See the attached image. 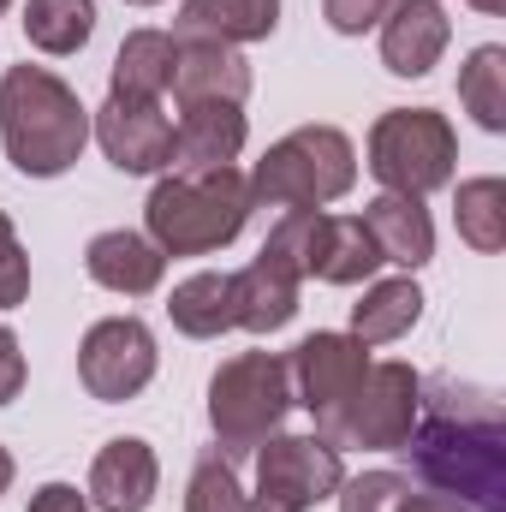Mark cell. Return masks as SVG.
<instances>
[{
    "label": "cell",
    "instance_id": "13",
    "mask_svg": "<svg viewBox=\"0 0 506 512\" xmlns=\"http://www.w3.org/2000/svg\"><path fill=\"white\" fill-rule=\"evenodd\" d=\"M447 36H453V24H447L441 0H399L381 18V60L399 78H423L447 54Z\"/></svg>",
    "mask_w": 506,
    "mask_h": 512
},
{
    "label": "cell",
    "instance_id": "33",
    "mask_svg": "<svg viewBox=\"0 0 506 512\" xmlns=\"http://www.w3.org/2000/svg\"><path fill=\"white\" fill-rule=\"evenodd\" d=\"M393 512H465V507H459L453 495H435V489H429V495H405Z\"/></svg>",
    "mask_w": 506,
    "mask_h": 512
},
{
    "label": "cell",
    "instance_id": "31",
    "mask_svg": "<svg viewBox=\"0 0 506 512\" xmlns=\"http://www.w3.org/2000/svg\"><path fill=\"white\" fill-rule=\"evenodd\" d=\"M24 393V352H18V334L0 328V405H12Z\"/></svg>",
    "mask_w": 506,
    "mask_h": 512
},
{
    "label": "cell",
    "instance_id": "15",
    "mask_svg": "<svg viewBox=\"0 0 506 512\" xmlns=\"http://www.w3.org/2000/svg\"><path fill=\"white\" fill-rule=\"evenodd\" d=\"M245 149V114L233 102H197L179 114L173 126V173H209V167H233Z\"/></svg>",
    "mask_w": 506,
    "mask_h": 512
},
{
    "label": "cell",
    "instance_id": "8",
    "mask_svg": "<svg viewBox=\"0 0 506 512\" xmlns=\"http://www.w3.org/2000/svg\"><path fill=\"white\" fill-rule=\"evenodd\" d=\"M417 399H423V376H417L411 364H370L364 382L352 387V399L328 417L322 441L399 453V441H405L411 423H417Z\"/></svg>",
    "mask_w": 506,
    "mask_h": 512
},
{
    "label": "cell",
    "instance_id": "12",
    "mask_svg": "<svg viewBox=\"0 0 506 512\" xmlns=\"http://www.w3.org/2000/svg\"><path fill=\"white\" fill-rule=\"evenodd\" d=\"M96 143L108 149V161L120 173H161L173 161V126L161 114V102L149 96H114L96 108Z\"/></svg>",
    "mask_w": 506,
    "mask_h": 512
},
{
    "label": "cell",
    "instance_id": "6",
    "mask_svg": "<svg viewBox=\"0 0 506 512\" xmlns=\"http://www.w3.org/2000/svg\"><path fill=\"white\" fill-rule=\"evenodd\" d=\"M459 137L435 108H393L370 126V173L393 197H429L453 179Z\"/></svg>",
    "mask_w": 506,
    "mask_h": 512
},
{
    "label": "cell",
    "instance_id": "35",
    "mask_svg": "<svg viewBox=\"0 0 506 512\" xmlns=\"http://www.w3.org/2000/svg\"><path fill=\"white\" fill-rule=\"evenodd\" d=\"M477 12H506V0H471Z\"/></svg>",
    "mask_w": 506,
    "mask_h": 512
},
{
    "label": "cell",
    "instance_id": "11",
    "mask_svg": "<svg viewBox=\"0 0 506 512\" xmlns=\"http://www.w3.org/2000/svg\"><path fill=\"white\" fill-rule=\"evenodd\" d=\"M364 370H370V352L352 334H310L286 358V376L298 387V405L316 417V429H328V417L352 399V387L364 382Z\"/></svg>",
    "mask_w": 506,
    "mask_h": 512
},
{
    "label": "cell",
    "instance_id": "27",
    "mask_svg": "<svg viewBox=\"0 0 506 512\" xmlns=\"http://www.w3.org/2000/svg\"><path fill=\"white\" fill-rule=\"evenodd\" d=\"M185 512H251V495L233 477V459H221V453L197 459L191 489H185Z\"/></svg>",
    "mask_w": 506,
    "mask_h": 512
},
{
    "label": "cell",
    "instance_id": "16",
    "mask_svg": "<svg viewBox=\"0 0 506 512\" xmlns=\"http://www.w3.org/2000/svg\"><path fill=\"white\" fill-rule=\"evenodd\" d=\"M173 96H179V108H197V102H233L239 108L251 96V66L227 42H179Z\"/></svg>",
    "mask_w": 506,
    "mask_h": 512
},
{
    "label": "cell",
    "instance_id": "3",
    "mask_svg": "<svg viewBox=\"0 0 506 512\" xmlns=\"http://www.w3.org/2000/svg\"><path fill=\"white\" fill-rule=\"evenodd\" d=\"M149 239L161 256H209L233 245L251 221V185L239 167H209V173H167L149 203H143Z\"/></svg>",
    "mask_w": 506,
    "mask_h": 512
},
{
    "label": "cell",
    "instance_id": "5",
    "mask_svg": "<svg viewBox=\"0 0 506 512\" xmlns=\"http://www.w3.org/2000/svg\"><path fill=\"white\" fill-rule=\"evenodd\" d=\"M286 405H292L286 358H274V352H239V358H227L215 370V382H209V423H215L221 459H245L268 435H280Z\"/></svg>",
    "mask_w": 506,
    "mask_h": 512
},
{
    "label": "cell",
    "instance_id": "22",
    "mask_svg": "<svg viewBox=\"0 0 506 512\" xmlns=\"http://www.w3.org/2000/svg\"><path fill=\"white\" fill-rule=\"evenodd\" d=\"M173 60H179V36L167 30H131L114 54V96H149L161 102V90H173Z\"/></svg>",
    "mask_w": 506,
    "mask_h": 512
},
{
    "label": "cell",
    "instance_id": "25",
    "mask_svg": "<svg viewBox=\"0 0 506 512\" xmlns=\"http://www.w3.org/2000/svg\"><path fill=\"white\" fill-rule=\"evenodd\" d=\"M459 102L483 131H506V48L501 42H483L459 66Z\"/></svg>",
    "mask_w": 506,
    "mask_h": 512
},
{
    "label": "cell",
    "instance_id": "36",
    "mask_svg": "<svg viewBox=\"0 0 506 512\" xmlns=\"http://www.w3.org/2000/svg\"><path fill=\"white\" fill-rule=\"evenodd\" d=\"M131 6H155V0H131Z\"/></svg>",
    "mask_w": 506,
    "mask_h": 512
},
{
    "label": "cell",
    "instance_id": "21",
    "mask_svg": "<svg viewBox=\"0 0 506 512\" xmlns=\"http://www.w3.org/2000/svg\"><path fill=\"white\" fill-rule=\"evenodd\" d=\"M167 316L179 334L191 340H215L227 328H239V298H233V274H191L173 286L167 298Z\"/></svg>",
    "mask_w": 506,
    "mask_h": 512
},
{
    "label": "cell",
    "instance_id": "17",
    "mask_svg": "<svg viewBox=\"0 0 506 512\" xmlns=\"http://www.w3.org/2000/svg\"><path fill=\"white\" fill-rule=\"evenodd\" d=\"M298 286H304V274H298L286 256L262 251L251 268L233 274L239 328H251V334H274V328H286V322L298 316Z\"/></svg>",
    "mask_w": 506,
    "mask_h": 512
},
{
    "label": "cell",
    "instance_id": "34",
    "mask_svg": "<svg viewBox=\"0 0 506 512\" xmlns=\"http://www.w3.org/2000/svg\"><path fill=\"white\" fill-rule=\"evenodd\" d=\"M6 483H12V453L0 447V495H6Z\"/></svg>",
    "mask_w": 506,
    "mask_h": 512
},
{
    "label": "cell",
    "instance_id": "30",
    "mask_svg": "<svg viewBox=\"0 0 506 512\" xmlns=\"http://www.w3.org/2000/svg\"><path fill=\"white\" fill-rule=\"evenodd\" d=\"M393 6H399V0H322V12H328V24H334L340 36H364V30H376Z\"/></svg>",
    "mask_w": 506,
    "mask_h": 512
},
{
    "label": "cell",
    "instance_id": "19",
    "mask_svg": "<svg viewBox=\"0 0 506 512\" xmlns=\"http://www.w3.org/2000/svg\"><path fill=\"white\" fill-rule=\"evenodd\" d=\"M358 221L370 227V239H376L381 262L423 268V262L435 256V227H429V209H423V197H393V191H381L376 203H364V215H358Z\"/></svg>",
    "mask_w": 506,
    "mask_h": 512
},
{
    "label": "cell",
    "instance_id": "32",
    "mask_svg": "<svg viewBox=\"0 0 506 512\" xmlns=\"http://www.w3.org/2000/svg\"><path fill=\"white\" fill-rule=\"evenodd\" d=\"M30 512H96L72 483H42L36 495H30Z\"/></svg>",
    "mask_w": 506,
    "mask_h": 512
},
{
    "label": "cell",
    "instance_id": "14",
    "mask_svg": "<svg viewBox=\"0 0 506 512\" xmlns=\"http://www.w3.org/2000/svg\"><path fill=\"white\" fill-rule=\"evenodd\" d=\"M155 483H161V465L149 453V441L120 435L96 453L90 465V507L96 512H149L155 501Z\"/></svg>",
    "mask_w": 506,
    "mask_h": 512
},
{
    "label": "cell",
    "instance_id": "20",
    "mask_svg": "<svg viewBox=\"0 0 506 512\" xmlns=\"http://www.w3.org/2000/svg\"><path fill=\"white\" fill-rule=\"evenodd\" d=\"M280 24V0H185L179 6V42H262Z\"/></svg>",
    "mask_w": 506,
    "mask_h": 512
},
{
    "label": "cell",
    "instance_id": "29",
    "mask_svg": "<svg viewBox=\"0 0 506 512\" xmlns=\"http://www.w3.org/2000/svg\"><path fill=\"white\" fill-rule=\"evenodd\" d=\"M24 298H30V256L18 245L12 221L0 215V310H18Z\"/></svg>",
    "mask_w": 506,
    "mask_h": 512
},
{
    "label": "cell",
    "instance_id": "37",
    "mask_svg": "<svg viewBox=\"0 0 506 512\" xmlns=\"http://www.w3.org/2000/svg\"><path fill=\"white\" fill-rule=\"evenodd\" d=\"M6 6H12V0H0V12H6Z\"/></svg>",
    "mask_w": 506,
    "mask_h": 512
},
{
    "label": "cell",
    "instance_id": "23",
    "mask_svg": "<svg viewBox=\"0 0 506 512\" xmlns=\"http://www.w3.org/2000/svg\"><path fill=\"white\" fill-rule=\"evenodd\" d=\"M417 316H423V292H417L411 274H399V280H376V286L364 292V304L352 310V340H364V346L399 340V334H411Z\"/></svg>",
    "mask_w": 506,
    "mask_h": 512
},
{
    "label": "cell",
    "instance_id": "2",
    "mask_svg": "<svg viewBox=\"0 0 506 512\" xmlns=\"http://www.w3.org/2000/svg\"><path fill=\"white\" fill-rule=\"evenodd\" d=\"M0 143L6 161L30 179L66 173L90 143V108L72 84H60L42 66H12L0 78Z\"/></svg>",
    "mask_w": 506,
    "mask_h": 512
},
{
    "label": "cell",
    "instance_id": "26",
    "mask_svg": "<svg viewBox=\"0 0 506 512\" xmlns=\"http://www.w3.org/2000/svg\"><path fill=\"white\" fill-rule=\"evenodd\" d=\"M453 221H459V239L471 251H506V185L501 179H465L453 197Z\"/></svg>",
    "mask_w": 506,
    "mask_h": 512
},
{
    "label": "cell",
    "instance_id": "28",
    "mask_svg": "<svg viewBox=\"0 0 506 512\" xmlns=\"http://www.w3.org/2000/svg\"><path fill=\"white\" fill-rule=\"evenodd\" d=\"M411 495V483L399 471H364L352 483H340V512H393Z\"/></svg>",
    "mask_w": 506,
    "mask_h": 512
},
{
    "label": "cell",
    "instance_id": "9",
    "mask_svg": "<svg viewBox=\"0 0 506 512\" xmlns=\"http://www.w3.org/2000/svg\"><path fill=\"white\" fill-rule=\"evenodd\" d=\"M346 465L340 447L322 435H274L256 447V495L251 512H310L316 501L340 495Z\"/></svg>",
    "mask_w": 506,
    "mask_h": 512
},
{
    "label": "cell",
    "instance_id": "24",
    "mask_svg": "<svg viewBox=\"0 0 506 512\" xmlns=\"http://www.w3.org/2000/svg\"><path fill=\"white\" fill-rule=\"evenodd\" d=\"M24 36L42 54H78L96 36V0H30L24 6Z\"/></svg>",
    "mask_w": 506,
    "mask_h": 512
},
{
    "label": "cell",
    "instance_id": "1",
    "mask_svg": "<svg viewBox=\"0 0 506 512\" xmlns=\"http://www.w3.org/2000/svg\"><path fill=\"white\" fill-rule=\"evenodd\" d=\"M417 399V423L399 441L411 471L465 512H506V417L489 387L435 382Z\"/></svg>",
    "mask_w": 506,
    "mask_h": 512
},
{
    "label": "cell",
    "instance_id": "7",
    "mask_svg": "<svg viewBox=\"0 0 506 512\" xmlns=\"http://www.w3.org/2000/svg\"><path fill=\"white\" fill-rule=\"evenodd\" d=\"M262 251L286 256L304 280H328V286H358L381 268V251L370 227L358 215H316V209H286L268 233Z\"/></svg>",
    "mask_w": 506,
    "mask_h": 512
},
{
    "label": "cell",
    "instance_id": "18",
    "mask_svg": "<svg viewBox=\"0 0 506 512\" xmlns=\"http://www.w3.org/2000/svg\"><path fill=\"white\" fill-rule=\"evenodd\" d=\"M84 268H90V280H96V286L126 292V298H143V292H155V286H161L167 256H161V245H155V239L114 227V233H96V239H90Z\"/></svg>",
    "mask_w": 506,
    "mask_h": 512
},
{
    "label": "cell",
    "instance_id": "4",
    "mask_svg": "<svg viewBox=\"0 0 506 512\" xmlns=\"http://www.w3.org/2000/svg\"><path fill=\"white\" fill-rule=\"evenodd\" d=\"M352 179H358V149L346 131L298 126L256 161L245 185H251V209H316V203L346 197Z\"/></svg>",
    "mask_w": 506,
    "mask_h": 512
},
{
    "label": "cell",
    "instance_id": "10",
    "mask_svg": "<svg viewBox=\"0 0 506 512\" xmlns=\"http://www.w3.org/2000/svg\"><path fill=\"white\" fill-rule=\"evenodd\" d=\"M78 376L102 405H120L131 393H143L155 376V334L137 316H108L84 334L78 346Z\"/></svg>",
    "mask_w": 506,
    "mask_h": 512
}]
</instances>
